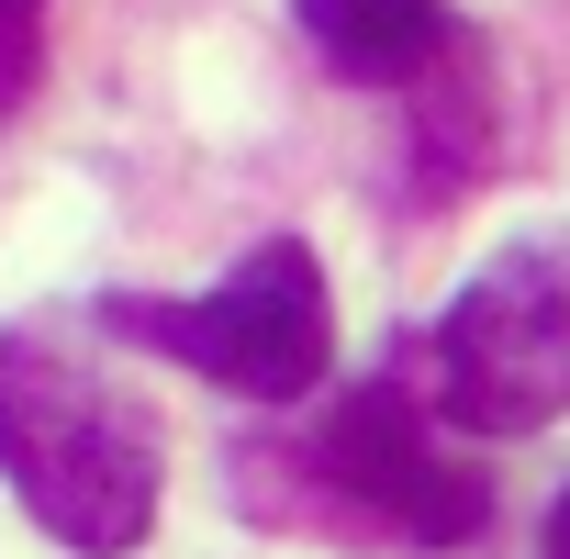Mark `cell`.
Wrapping results in <instances>:
<instances>
[{
	"label": "cell",
	"instance_id": "cell-1",
	"mask_svg": "<svg viewBox=\"0 0 570 559\" xmlns=\"http://www.w3.org/2000/svg\"><path fill=\"white\" fill-rule=\"evenodd\" d=\"M0 481L23 492V514L46 537L124 559L157 526V425L90 359L12 325L0 336Z\"/></svg>",
	"mask_w": 570,
	"mask_h": 559
},
{
	"label": "cell",
	"instance_id": "cell-2",
	"mask_svg": "<svg viewBox=\"0 0 570 559\" xmlns=\"http://www.w3.org/2000/svg\"><path fill=\"white\" fill-rule=\"evenodd\" d=\"M436 403L481 437L570 414V235H514L436 325Z\"/></svg>",
	"mask_w": 570,
	"mask_h": 559
},
{
	"label": "cell",
	"instance_id": "cell-3",
	"mask_svg": "<svg viewBox=\"0 0 570 559\" xmlns=\"http://www.w3.org/2000/svg\"><path fill=\"white\" fill-rule=\"evenodd\" d=\"M112 325L146 336V347H168V359H190V370L224 381V392H257V403L314 392V381H325V347H336L325 268H314V246H292V235L246 246L213 303H146V292H135V303H112Z\"/></svg>",
	"mask_w": 570,
	"mask_h": 559
},
{
	"label": "cell",
	"instance_id": "cell-4",
	"mask_svg": "<svg viewBox=\"0 0 570 559\" xmlns=\"http://www.w3.org/2000/svg\"><path fill=\"white\" fill-rule=\"evenodd\" d=\"M314 470H325L358 514H381L392 537H414V548H470L481 514H492L481 470L425 425V403H414L403 381H358V392L314 425Z\"/></svg>",
	"mask_w": 570,
	"mask_h": 559
},
{
	"label": "cell",
	"instance_id": "cell-5",
	"mask_svg": "<svg viewBox=\"0 0 570 559\" xmlns=\"http://www.w3.org/2000/svg\"><path fill=\"white\" fill-rule=\"evenodd\" d=\"M303 35L347 79H414L448 46V12H436V0H303Z\"/></svg>",
	"mask_w": 570,
	"mask_h": 559
},
{
	"label": "cell",
	"instance_id": "cell-6",
	"mask_svg": "<svg viewBox=\"0 0 570 559\" xmlns=\"http://www.w3.org/2000/svg\"><path fill=\"white\" fill-rule=\"evenodd\" d=\"M35 57H46V0H0V112L35 90Z\"/></svg>",
	"mask_w": 570,
	"mask_h": 559
},
{
	"label": "cell",
	"instance_id": "cell-7",
	"mask_svg": "<svg viewBox=\"0 0 570 559\" xmlns=\"http://www.w3.org/2000/svg\"><path fill=\"white\" fill-rule=\"evenodd\" d=\"M537 559H570V492H559V514H548V548Z\"/></svg>",
	"mask_w": 570,
	"mask_h": 559
}]
</instances>
